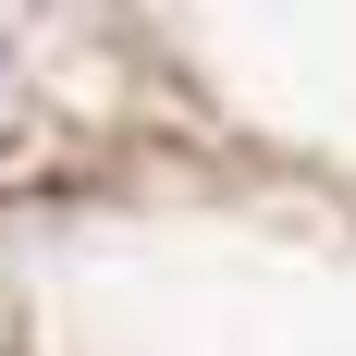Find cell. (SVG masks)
Returning a JSON list of instances; mask_svg holds the SVG:
<instances>
[{"mask_svg": "<svg viewBox=\"0 0 356 356\" xmlns=\"http://www.w3.org/2000/svg\"><path fill=\"white\" fill-rule=\"evenodd\" d=\"M0 356H37V344H25V320H13V295H0Z\"/></svg>", "mask_w": 356, "mask_h": 356, "instance_id": "1", "label": "cell"}]
</instances>
